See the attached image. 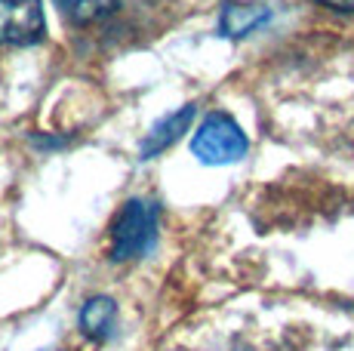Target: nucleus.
I'll use <instances>...</instances> for the list:
<instances>
[{
    "mask_svg": "<svg viewBox=\"0 0 354 351\" xmlns=\"http://www.w3.org/2000/svg\"><path fill=\"white\" fill-rule=\"evenodd\" d=\"M160 207L151 198H129L111 228V259L129 262L145 256L158 240Z\"/></svg>",
    "mask_w": 354,
    "mask_h": 351,
    "instance_id": "obj_1",
    "label": "nucleus"
},
{
    "mask_svg": "<svg viewBox=\"0 0 354 351\" xmlns=\"http://www.w3.org/2000/svg\"><path fill=\"white\" fill-rule=\"evenodd\" d=\"M247 148H250L247 133H243L241 124L225 111L207 114L203 124L197 126L192 136V154L207 167L237 164V160L247 154Z\"/></svg>",
    "mask_w": 354,
    "mask_h": 351,
    "instance_id": "obj_2",
    "label": "nucleus"
},
{
    "mask_svg": "<svg viewBox=\"0 0 354 351\" xmlns=\"http://www.w3.org/2000/svg\"><path fill=\"white\" fill-rule=\"evenodd\" d=\"M44 35V0H0V46H31Z\"/></svg>",
    "mask_w": 354,
    "mask_h": 351,
    "instance_id": "obj_3",
    "label": "nucleus"
},
{
    "mask_svg": "<svg viewBox=\"0 0 354 351\" xmlns=\"http://www.w3.org/2000/svg\"><path fill=\"white\" fill-rule=\"evenodd\" d=\"M194 114H197V105L188 102V105H182L179 111H173V114H167V117H160L158 124H154L151 130L145 133V139H142L139 158H142V160H151V158H158V154L167 151L169 145H176V142L182 139V133H188V126H192Z\"/></svg>",
    "mask_w": 354,
    "mask_h": 351,
    "instance_id": "obj_4",
    "label": "nucleus"
},
{
    "mask_svg": "<svg viewBox=\"0 0 354 351\" xmlns=\"http://www.w3.org/2000/svg\"><path fill=\"white\" fill-rule=\"evenodd\" d=\"M271 22V10L259 3H225L219 16V31L231 40L250 37L253 31H259L262 25Z\"/></svg>",
    "mask_w": 354,
    "mask_h": 351,
    "instance_id": "obj_5",
    "label": "nucleus"
},
{
    "mask_svg": "<svg viewBox=\"0 0 354 351\" xmlns=\"http://www.w3.org/2000/svg\"><path fill=\"white\" fill-rule=\"evenodd\" d=\"M114 323H118V305H114L111 296H93L80 308V330L90 339H96V342L108 339L114 333Z\"/></svg>",
    "mask_w": 354,
    "mask_h": 351,
    "instance_id": "obj_6",
    "label": "nucleus"
},
{
    "mask_svg": "<svg viewBox=\"0 0 354 351\" xmlns=\"http://www.w3.org/2000/svg\"><path fill=\"white\" fill-rule=\"evenodd\" d=\"M120 0H56V6L62 10V16L71 25H93L108 19L118 10Z\"/></svg>",
    "mask_w": 354,
    "mask_h": 351,
    "instance_id": "obj_7",
    "label": "nucleus"
},
{
    "mask_svg": "<svg viewBox=\"0 0 354 351\" xmlns=\"http://www.w3.org/2000/svg\"><path fill=\"white\" fill-rule=\"evenodd\" d=\"M317 3L330 6V10H339V12H354V0H317Z\"/></svg>",
    "mask_w": 354,
    "mask_h": 351,
    "instance_id": "obj_8",
    "label": "nucleus"
}]
</instances>
